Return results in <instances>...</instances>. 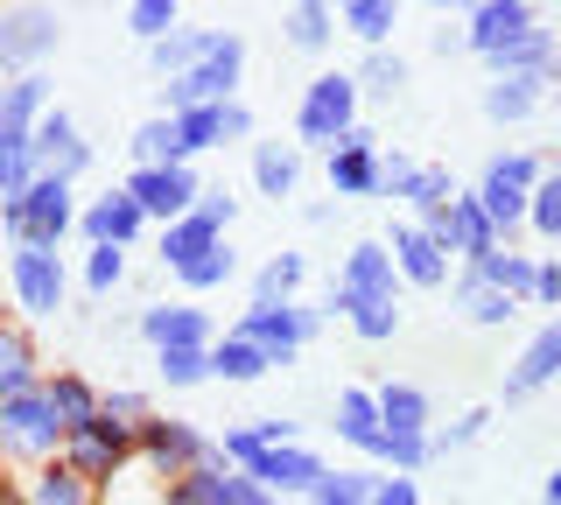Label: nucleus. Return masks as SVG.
Masks as SVG:
<instances>
[{
    "label": "nucleus",
    "mask_w": 561,
    "mask_h": 505,
    "mask_svg": "<svg viewBox=\"0 0 561 505\" xmlns=\"http://www.w3.org/2000/svg\"><path fill=\"white\" fill-rule=\"evenodd\" d=\"M358 78L351 71H323L309 78L302 106H295V134H302V148H337L351 127H358Z\"/></svg>",
    "instance_id": "nucleus-4"
},
{
    "label": "nucleus",
    "mask_w": 561,
    "mask_h": 505,
    "mask_svg": "<svg viewBox=\"0 0 561 505\" xmlns=\"http://www.w3.org/2000/svg\"><path fill=\"white\" fill-rule=\"evenodd\" d=\"M470 274H478V282H491V288H505L513 302H534V274H540V260H534V253H513V246H491V253L470 260Z\"/></svg>",
    "instance_id": "nucleus-27"
},
{
    "label": "nucleus",
    "mask_w": 561,
    "mask_h": 505,
    "mask_svg": "<svg viewBox=\"0 0 561 505\" xmlns=\"http://www.w3.org/2000/svg\"><path fill=\"white\" fill-rule=\"evenodd\" d=\"M379 457H386V463H393V470H400V478H414V470H421V463H428V457H435V449H428V435H386V449H379Z\"/></svg>",
    "instance_id": "nucleus-52"
},
{
    "label": "nucleus",
    "mask_w": 561,
    "mask_h": 505,
    "mask_svg": "<svg viewBox=\"0 0 561 505\" xmlns=\"http://www.w3.org/2000/svg\"><path fill=\"white\" fill-rule=\"evenodd\" d=\"M274 505H309V498H274Z\"/></svg>",
    "instance_id": "nucleus-61"
},
{
    "label": "nucleus",
    "mask_w": 561,
    "mask_h": 505,
    "mask_svg": "<svg viewBox=\"0 0 561 505\" xmlns=\"http://www.w3.org/2000/svg\"><path fill=\"white\" fill-rule=\"evenodd\" d=\"M43 393H49V408H57V422H64V428H84V422L99 414V387H92L84 372H49V379H43Z\"/></svg>",
    "instance_id": "nucleus-37"
},
{
    "label": "nucleus",
    "mask_w": 561,
    "mask_h": 505,
    "mask_svg": "<svg viewBox=\"0 0 561 505\" xmlns=\"http://www.w3.org/2000/svg\"><path fill=\"white\" fill-rule=\"evenodd\" d=\"M232 274H239V253L218 239V246H204L197 260H183V267H175V282H183L190 295H210V288H225V282H232Z\"/></svg>",
    "instance_id": "nucleus-40"
},
{
    "label": "nucleus",
    "mask_w": 561,
    "mask_h": 505,
    "mask_svg": "<svg viewBox=\"0 0 561 505\" xmlns=\"http://www.w3.org/2000/svg\"><path fill=\"white\" fill-rule=\"evenodd\" d=\"M127 28L140 43H162L169 28H183V0H134L127 8Z\"/></svg>",
    "instance_id": "nucleus-47"
},
{
    "label": "nucleus",
    "mask_w": 561,
    "mask_h": 505,
    "mask_svg": "<svg viewBox=\"0 0 561 505\" xmlns=\"http://www.w3.org/2000/svg\"><path fill=\"white\" fill-rule=\"evenodd\" d=\"M400 22V0H351V8L337 14V28H351L365 49H386V36H393Z\"/></svg>",
    "instance_id": "nucleus-39"
},
{
    "label": "nucleus",
    "mask_w": 561,
    "mask_h": 505,
    "mask_svg": "<svg viewBox=\"0 0 561 505\" xmlns=\"http://www.w3.org/2000/svg\"><path fill=\"white\" fill-rule=\"evenodd\" d=\"M351 330H358L365 344L400 337V302H365V309H351Z\"/></svg>",
    "instance_id": "nucleus-50"
},
{
    "label": "nucleus",
    "mask_w": 561,
    "mask_h": 505,
    "mask_svg": "<svg viewBox=\"0 0 561 505\" xmlns=\"http://www.w3.org/2000/svg\"><path fill=\"white\" fill-rule=\"evenodd\" d=\"M373 484H379V470H323L309 505H373Z\"/></svg>",
    "instance_id": "nucleus-43"
},
{
    "label": "nucleus",
    "mask_w": 561,
    "mask_h": 505,
    "mask_svg": "<svg viewBox=\"0 0 561 505\" xmlns=\"http://www.w3.org/2000/svg\"><path fill=\"white\" fill-rule=\"evenodd\" d=\"M140 337L154 344V352H175V344H210V317L190 302H154L140 309Z\"/></svg>",
    "instance_id": "nucleus-23"
},
{
    "label": "nucleus",
    "mask_w": 561,
    "mask_h": 505,
    "mask_svg": "<svg viewBox=\"0 0 561 505\" xmlns=\"http://www.w3.org/2000/svg\"><path fill=\"white\" fill-rule=\"evenodd\" d=\"M245 134H253V113H245L239 99H225L218 106V141H245Z\"/></svg>",
    "instance_id": "nucleus-54"
},
{
    "label": "nucleus",
    "mask_w": 561,
    "mask_h": 505,
    "mask_svg": "<svg viewBox=\"0 0 561 505\" xmlns=\"http://www.w3.org/2000/svg\"><path fill=\"white\" fill-rule=\"evenodd\" d=\"M175 134H183V154L225 148V141H218V106H197V113H175Z\"/></svg>",
    "instance_id": "nucleus-51"
},
{
    "label": "nucleus",
    "mask_w": 561,
    "mask_h": 505,
    "mask_svg": "<svg viewBox=\"0 0 561 505\" xmlns=\"http://www.w3.org/2000/svg\"><path fill=\"white\" fill-rule=\"evenodd\" d=\"M548 379H561V317H554V323H540L534 337H526V352L513 358V372H505V400L540 393Z\"/></svg>",
    "instance_id": "nucleus-21"
},
{
    "label": "nucleus",
    "mask_w": 561,
    "mask_h": 505,
    "mask_svg": "<svg viewBox=\"0 0 561 505\" xmlns=\"http://www.w3.org/2000/svg\"><path fill=\"white\" fill-rule=\"evenodd\" d=\"M491 428V408H470V414H456V422L443 428V435H435L428 428V449H435V457H449V449H463V443H478V435Z\"/></svg>",
    "instance_id": "nucleus-49"
},
{
    "label": "nucleus",
    "mask_w": 561,
    "mask_h": 505,
    "mask_svg": "<svg viewBox=\"0 0 561 505\" xmlns=\"http://www.w3.org/2000/svg\"><path fill=\"white\" fill-rule=\"evenodd\" d=\"M491 78H505V71H534V78H554L561 71V57H554V36L548 28H526V36H513L505 49H491Z\"/></svg>",
    "instance_id": "nucleus-31"
},
{
    "label": "nucleus",
    "mask_w": 561,
    "mask_h": 505,
    "mask_svg": "<svg viewBox=\"0 0 561 505\" xmlns=\"http://www.w3.org/2000/svg\"><path fill=\"white\" fill-rule=\"evenodd\" d=\"M154 372H162V387H204V379H210V344H175V352H154Z\"/></svg>",
    "instance_id": "nucleus-45"
},
{
    "label": "nucleus",
    "mask_w": 561,
    "mask_h": 505,
    "mask_svg": "<svg viewBox=\"0 0 561 505\" xmlns=\"http://www.w3.org/2000/svg\"><path fill=\"white\" fill-rule=\"evenodd\" d=\"M28 387H43V365H35V344H28V330L0 323V400H8V393H28Z\"/></svg>",
    "instance_id": "nucleus-35"
},
{
    "label": "nucleus",
    "mask_w": 561,
    "mask_h": 505,
    "mask_svg": "<svg viewBox=\"0 0 561 505\" xmlns=\"http://www.w3.org/2000/svg\"><path fill=\"white\" fill-rule=\"evenodd\" d=\"M421 232H428L443 253H463V260H478V253L499 246V232H491L484 204H478V197H463V190H456L443 211H428V218H421Z\"/></svg>",
    "instance_id": "nucleus-15"
},
{
    "label": "nucleus",
    "mask_w": 561,
    "mask_h": 505,
    "mask_svg": "<svg viewBox=\"0 0 561 505\" xmlns=\"http://www.w3.org/2000/svg\"><path fill=\"white\" fill-rule=\"evenodd\" d=\"M302 253H274L267 267L253 274V302H295V288H302Z\"/></svg>",
    "instance_id": "nucleus-44"
},
{
    "label": "nucleus",
    "mask_w": 561,
    "mask_h": 505,
    "mask_svg": "<svg viewBox=\"0 0 561 505\" xmlns=\"http://www.w3.org/2000/svg\"><path fill=\"white\" fill-rule=\"evenodd\" d=\"M134 162H140V169H162V162H190V154H183V134H175V113L148 119V127H134Z\"/></svg>",
    "instance_id": "nucleus-42"
},
{
    "label": "nucleus",
    "mask_w": 561,
    "mask_h": 505,
    "mask_svg": "<svg viewBox=\"0 0 561 505\" xmlns=\"http://www.w3.org/2000/svg\"><path fill=\"white\" fill-rule=\"evenodd\" d=\"M548 176V169L534 162V154H499V162H484V183L470 190V197L484 204L491 232H499V246H513V232L526 225V197H534V183Z\"/></svg>",
    "instance_id": "nucleus-5"
},
{
    "label": "nucleus",
    "mask_w": 561,
    "mask_h": 505,
    "mask_svg": "<svg viewBox=\"0 0 561 505\" xmlns=\"http://www.w3.org/2000/svg\"><path fill=\"white\" fill-rule=\"evenodd\" d=\"M540 505H561V463L548 470V484H540Z\"/></svg>",
    "instance_id": "nucleus-57"
},
{
    "label": "nucleus",
    "mask_w": 561,
    "mask_h": 505,
    "mask_svg": "<svg viewBox=\"0 0 561 505\" xmlns=\"http://www.w3.org/2000/svg\"><path fill=\"white\" fill-rule=\"evenodd\" d=\"M379 190H386V197H400V204H414L421 218L443 211V204L456 197V190H449V169L408 162V154H379Z\"/></svg>",
    "instance_id": "nucleus-16"
},
{
    "label": "nucleus",
    "mask_w": 561,
    "mask_h": 505,
    "mask_svg": "<svg viewBox=\"0 0 561 505\" xmlns=\"http://www.w3.org/2000/svg\"><path fill=\"white\" fill-rule=\"evenodd\" d=\"M92 169V141L78 134V119L64 106H49L35 119V176H57V183H78Z\"/></svg>",
    "instance_id": "nucleus-14"
},
{
    "label": "nucleus",
    "mask_w": 561,
    "mask_h": 505,
    "mask_svg": "<svg viewBox=\"0 0 561 505\" xmlns=\"http://www.w3.org/2000/svg\"><path fill=\"white\" fill-rule=\"evenodd\" d=\"M280 36H288V49H302V57H323V49L337 43V8H323V0H295V8L280 14Z\"/></svg>",
    "instance_id": "nucleus-30"
},
{
    "label": "nucleus",
    "mask_w": 561,
    "mask_h": 505,
    "mask_svg": "<svg viewBox=\"0 0 561 505\" xmlns=\"http://www.w3.org/2000/svg\"><path fill=\"white\" fill-rule=\"evenodd\" d=\"M22 505H99V484H84L64 457H49V463H35Z\"/></svg>",
    "instance_id": "nucleus-28"
},
{
    "label": "nucleus",
    "mask_w": 561,
    "mask_h": 505,
    "mask_svg": "<svg viewBox=\"0 0 561 505\" xmlns=\"http://www.w3.org/2000/svg\"><path fill=\"white\" fill-rule=\"evenodd\" d=\"M534 302H540V309H561V260H540V274H534Z\"/></svg>",
    "instance_id": "nucleus-55"
},
{
    "label": "nucleus",
    "mask_w": 561,
    "mask_h": 505,
    "mask_svg": "<svg viewBox=\"0 0 561 505\" xmlns=\"http://www.w3.org/2000/svg\"><path fill=\"white\" fill-rule=\"evenodd\" d=\"M373 190H379V141L358 119V127L330 148V197H373Z\"/></svg>",
    "instance_id": "nucleus-18"
},
{
    "label": "nucleus",
    "mask_w": 561,
    "mask_h": 505,
    "mask_svg": "<svg viewBox=\"0 0 561 505\" xmlns=\"http://www.w3.org/2000/svg\"><path fill=\"white\" fill-rule=\"evenodd\" d=\"M0 323H8V317H0Z\"/></svg>",
    "instance_id": "nucleus-63"
},
{
    "label": "nucleus",
    "mask_w": 561,
    "mask_h": 505,
    "mask_svg": "<svg viewBox=\"0 0 561 505\" xmlns=\"http://www.w3.org/2000/svg\"><path fill=\"white\" fill-rule=\"evenodd\" d=\"M373 400H379L386 435H428V393H421V387H408V379H386Z\"/></svg>",
    "instance_id": "nucleus-33"
},
{
    "label": "nucleus",
    "mask_w": 561,
    "mask_h": 505,
    "mask_svg": "<svg viewBox=\"0 0 561 505\" xmlns=\"http://www.w3.org/2000/svg\"><path fill=\"white\" fill-rule=\"evenodd\" d=\"M225 484H232V463H197L183 478H169V498L162 505H225Z\"/></svg>",
    "instance_id": "nucleus-38"
},
{
    "label": "nucleus",
    "mask_w": 561,
    "mask_h": 505,
    "mask_svg": "<svg viewBox=\"0 0 561 505\" xmlns=\"http://www.w3.org/2000/svg\"><path fill=\"white\" fill-rule=\"evenodd\" d=\"M78 232L92 239V246H119V253H127L134 239L148 232V211H140V204L127 197V183H119V190H105V197H92L78 211Z\"/></svg>",
    "instance_id": "nucleus-17"
},
{
    "label": "nucleus",
    "mask_w": 561,
    "mask_h": 505,
    "mask_svg": "<svg viewBox=\"0 0 561 505\" xmlns=\"http://www.w3.org/2000/svg\"><path fill=\"white\" fill-rule=\"evenodd\" d=\"M274 443H295V422H280V414H267V422H245V428H225V443H218V457L245 470L260 457V449H274Z\"/></svg>",
    "instance_id": "nucleus-36"
},
{
    "label": "nucleus",
    "mask_w": 561,
    "mask_h": 505,
    "mask_svg": "<svg viewBox=\"0 0 561 505\" xmlns=\"http://www.w3.org/2000/svg\"><path fill=\"white\" fill-rule=\"evenodd\" d=\"M99 408H105V414H113V422H127V428H134V422H148V400H140V393H127V387H113V393H99Z\"/></svg>",
    "instance_id": "nucleus-53"
},
{
    "label": "nucleus",
    "mask_w": 561,
    "mask_h": 505,
    "mask_svg": "<svg viewBox=\"0 0 561 505\" xmlns=\"http://www.w3.org/2000/svg\"><path fill=\"white\" fill-rule=\"evenodd\" d=\"M428 8H470V0H428Z\"/></svg>",
    "instance_id": "nucleus-59"
},
{
    "label": "nucleus",
    "mask_w": 561,
    "mask_h": 505,
    "mask_svg": "<svg viewBox=\"0 0 561 505\" xmlns=\"http://www.w3.org/2000/svg\"><path fill=\"white\" fill-rule=\"evenodd\" d=\"M337 435H344L351 449H358V457H379V449H386L379 400L365 393V387H344V393H337Z\"/></svg>",
    "instance_id": "nucleus-26"
},
{
    "label": "nucleus",
    "mask_w": 561,
    "mask_h": 505,
    "mask_svg": "<svg viewBox=\"0 0 561 505\" xmlns=\"http://www.w3.org/2000/svg\"><path fill=\"white\" fill-rule=\"evenodd\" d=\"M134 457H148L162 478H183V470H197V463H218V443L197 435L190 422H162V414H148V422H134Z\"/></svg>",
    "instance_id": "nucleus-10"
},
{
    "label": "nucleus",
    "mask_w": 561,
    "mask_h": 505,
    "mask_svg": "<svg viewBox=\"0 0 561 505\" xmlns=\"http://www.w3.org/2000/svg\"><path fill=\"white\" fill-rule=\"evenodd\" d=\"M386 253H393V274H400L408 288H443V282H449V253L435 246L428 232H421V218H414V225H393Z\"/></svg>",
    "instance_id": "nucleus-19"
},
{
    "label": "nucleus",
    "mask_w": 561,
    "mask_h": 505,
    "mask_svg": "<svg viewBox=\"0 0 561 505\" xmlns=\"http://www.w3.org/2000/svg\"><path fill=\"white\" fill-rule=\"evenodd\" d=\"M323 470H330V463L316 457V449H302V443H274V449H260V457L245 463V478H253L267 498H309Z\"/></svg>",
    "instance_id": "nucleus-13"
},
{
    "label": "nucleus",
    "mask_w": 561,
    "mask_h": 505,
    "mask_svg": "<svg viewBox=\"0 0 561 505\" xmlns=\"http://www.w3.org/2000/svg\"><path fill=\"white\" fill-rule=\"evenodd\" d=\"M534 28V8L526 0H478L463 22V49H478V57H491V49H505L513 36H526Z\"/></svg>",
    "instance_id": "nucleus-20"
},
{
    "label": "nucleus",
    "mask_w": 561,
    "mask_h": 505,
    "mask_svg": "<svg viewBox=\"0 0 561 505\" xmlns=\"http://www.w3.org/2000/svg\"><path fill=\"white\" fill-rule=\"evenodd\" d=\"M548 84H561V71H554V78H534V71L491 78V84H484V119H499V127H519V119H534L540 99H548Z\"/></svg>",
    "instance_id": "nucleus-22"
},
{
    "label": "nucleus",
    "mask_w": 561,
    "mask_h": 505,
    "mask_svg": "<svg viewBox=\"0 0 561 505\" xmlns=\"http://www.w3.org/2000/svg\"><path fill=\"white\" fill-rule=\"evenodd\" d=\"M119 282H127V253H119V246H92V253H84V288H92V295H113Z\"/></svg>",
    "instance_id": "nucleus-48"
},
{
    "label": "nucleus",
    "mask_w": 561,
    "mask_h": 505,
    "mask_svg": "<svg viewBox=\"0 0 561 505\" xmlns=\"http://www.w3.org/2000/svg\"><path fill=\"white\" fill-rule=\"evenodd\" d=\"M470 8H478V0H470Z\"/></svg>",
    "instance_id": "nucleus-62"
},
{
    "label": "nucleus",
    "mask_w": 561,
    "mask_h": 505,
    "mask_svg": "<svg viewBox=\"0 0 561 505\" xmlns=\"http://www.w3.org/2000/svg\"><path fill=\"white\" fill-rule=\"evenodd\" d=\"M253 183L260 197H295V183H302V148H280V141H260L253 148Z\"/></svg>",
    "instance_id": "nucleus-34"
},
{
    "label": "nucleus",
    "mask_w": 561,
    "mask_h": 505,
    "mask_svg": "<svg viewBox=\"0 0 561 505\" xmlns=\"http://www.w3.org/2000/svg\"><path fill=\"white\" fill-rule=\"evenodd\" d=\"M197 204H204V211H210V218H218V225H232V211H239V204H232V197H225V190H204V197H197Z\"/></svg>",
    "instance_id": "nucleus-56"
},
{
    "label": "nucleus",
    "mask_w": 561,
    "mask_h": 505,
    "mask_svg": "<svg viewBox=\"0 0 561 505\" xmlns=\"http://www.w3.org/2000/svg\"><path fill=\"white\" fill-rule=\"evenodd\" d=\"M0 232H8L14 246H49V253H57L64 239L78 232V197H70V183L35 176L22 197L0 204Z\"/></svg>",
    "instance_id": "nucleus-1"
},
{
    "label": "nucleus",
    "mask_w": 561,
    "mask_h": 505,
    "mask_svg": "<svg viewBox=\"0 0 561 505\" xmlns=\"http://www.w3.org/2000/svg\"><path fill=\"white\" fill-rule=\"evenodd\" d=\"M218 239H225V225L197 204V211H183V218H169V225H162L154 253H162V267H183V260H197L204 246H218Z\"/></svg>",
    "instance_id": "nucleus-24"
},
{
    "label": "nucleus",
    "mask_w": 561,
    "mask_h": 505,
    "mask_svg": "<svg viewBox=\"0 0 561 505\" xmlns=\"http://www.w3.org/2000/svg\"><path fill=\"white\" fill-rule=\"evenodd\" d=\"M316 323H323V309H302V302H253L232 330H239V337H253L274 365H288V358L316 337Z\"/></svg>",
    "instance_id": "nucleus-11"
},
{
    "label": "nucleus",
    "mask_w": 561,
    "mask_h": 505,
    "mask_svg": "<svg viewBox=\"0 0 561 505\" xmlns=\"http://www.w3.org/2000/svg\"><path fill=\"white\" fill-rule=\"evenodd\" d=\"M351 78H358V92H373V99H400L408 92V57H400V49H365V64Z\"/></svg>",
    "instance_id": "nucleus-41"
},
{
    "label": "nucleus",
    "mask_w": 561,
    "mask_h": 505,
    "mask_svg": "<svg viewBox=\"0 0 561 505\" xmlns=\"http://www.w3.org/2000/svg\"><path fill=\"white\" fill-rule=\"evenodd\" d=\"M127 197L148 211V225H169V218L197 211L204 183H197V169H190V162H162V169H134V176H127Z\"/></svg>",
    "instance_id": "nucleus-12"
},
{
    "label": "nucleus",
    "mask_w": 561,
    "mask_h": 505,
    "mask_svg": "<svg viewBox=\"0 0 561 505\" xmlns=\"http://www.w3.org/2000/svg\"><path fill=\"white\" fill-rule=\"evenodd\" d=\"M239 71H245V43H239V36H218V43L204 49L197 71H183V78L162 84V106H169V113L225 106V99H232V84H239Z\"/></svg>",
    "instance_id": "nucleus-7"
},
{
    "label": "nucleus",
    "mask_w": 561,
    "mask_h": 505,
    "mask_svg": "<svg viewBox=\"0 0 561 505\" xmlns=\"http://www.w3.org/2000/svg\"><path fill=\"white\" fill-rule=\"evenodd\" d=\"M274 358L260 352L253 337H239V330H225V337H210V379H225V387H253V379H267Z\"/></svg>",
    "instance_id": "nucleus-25"
},
{
    "label": "nucleus",
    "mask_w": 561,
    "mask_h": 505,
    "mask_svg": "<svg viewBox=\"0 0 561 505\" xmlns=\"http://www.w3.org/2000/svg\"><path fill=\"white\" fill-rule=\"evenodd\" d=\"M64 435L70 428L57 422V408H49L43 387L0 400V463H49L64 449Z\"/></svg>",
    "instance_id": "nucleus-2"
},
{
    "label": "nucleus",
    "mask_w": 561,
    "mask_h": 505,
    "mask_svg": "<svg viewBox=\"0 0 561 505\" xmlns=\"http://www.w3.org/2000/svg\"><path fill=\"white\" fill-rule=\"evenodd\" d=\"M0 505H22V492H14V484H8V478H0Z\"/></svg>",
    "instance_id": "nucleus-58"
},
{
    "label": "nucleus",
    "mask_w": 561,
    "mask_h": 505,
    "mask_svg": "<svg viewBox=\"0 0 561 505\" xmlns=\"http://www.w3.org/2000/svg\"><path fill=\"white\" fill-rule=\"evenodd\" d=\"M57 457L78 470L84 484H99V492H105V484H113L119 470H127V457H134V428H127V422H113V414L99 408L84 428H70V435H64Z\"/></svg>",
    "instance_id": "nucleus-6"
},
{
    "label": "nucleus",
    "mask_w": 561,
    "mask_h": 505,
    "mask_svg": "<svg viewBox=\"0 0 561 505\" xmlns=\"http://www.w3.org/2000/svg\"><path fill=\"white\" fill-rule=\"evenodd\" d=\"M526 225L561 246V169H548V176L534 183V197H526Z\"/></svg>",
    "instance_id": "nucleus-46"
},
{
    "label": "nucleus",
    "mask_w": 561,
    "mask_h": 505,
    "mask_svg": "<svg viewBox=\"0 0 561 505\" xmlns=\"http://www.w3.org/2000/svg\"><path fill=\"white\" fill-rule=\"evenodd\" d=\"M64 43V22L49 0H14V8H0V71L8 78H35L49 57H57Z\"/></svg>",
    "instance_id": "nucleus-3"
},
{
    "label": "nucleus",
    "mask_w": 561,
    "mask_h": 505,
    "mask_svg": "<svg viewBox=\"0 0 561 505\" xmlns=\"http://www.w3.org/2000/svg\"><path fill=\"white\" fill-rule=\"evenodd\" d=\"M323 8H337V14H344V8H351V0H323Z\"/></svg>",
    "instance_id": "nucleus-60"
},
{
    "label": "nucleus",
    "mask_w": 561,
    "mask_h": 505,
    "mask_svg": "<svg viewBox=\"0 0 561 505\" xmlns=\"http://www.w3.org/2000/svg\"><path fill=\"white\" fill-rule=\"evenodd\" d=\"M8 295L22 317H57V309L70 302V267L64 253L49 246H14L8 253Z\"/></svg>",
    "instance_id": "nucleus-8"
},
{
    "label": "nucleus",
    "mask_w": 561,
    "mask_h": 505,
    "mask_svg": "<svg viewBox=\"0 0 561 505\" xmlns=\"http://www.w3.org/2000/svg\"><path fill=\"white\" fill-rule=\"evenodd\" d=\"M456 309H463V323H478V330H499V323H513L519 317V302L505 288H491V282H478V274H456Z\"/></svg>",
    "instance_id": "nucleus-32"
},
{
    "label": "nucleus",
    "mask_w": 561,
    "mask_h": 505,
    "mask_svg": "<svg viewBox=\"0 0 561 505\" xmlns=\"http://www.w3.org/2000/svg\"><path fill=\"white\" fill-rule=\"evenodd\" d=\"M365 302H400V274H393L386 239H358L337 267V288H330V309H337V317H351V309H365Z\"/></svg>",
    "instance_id": "nucleus-9"
},
{
    "label": "nucleus",
    "mask_w": 561,
    "mask_h": 505,
    "mask_svg": "<svg viewBox=\"0 0 561 505\" xmlns=\"http://www.w3.org/2000/svg\"><path fill=\"white\" fill-rule=\"evenodd\" d=\"M210 43H218V28H169V36L162 43H148V71L154 78H183V71H197V64H204V49Z\"/></svg>",
    "instance_id": "nucleus-29"
}]
</instances>
